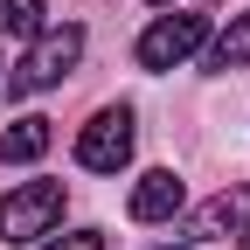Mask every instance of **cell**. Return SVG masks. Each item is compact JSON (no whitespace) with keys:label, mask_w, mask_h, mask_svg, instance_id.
Segmentation results:
<instances>
[{"label":"cell","mask_w":250,"mask_h":250,"mask_svg":"<svg viewBox=\"0 0 250 250\" xmlns=\"http://www.w3.org/2000/svg\"><path fill=\"white\" fill-rule=\"evenodd\" d=\"M77 56H83V28H42L35 49L14 62L7 90H14V98H35V90H49V83H62V77L77 70Z\"/></svg>","instance_id":"cell-1"},{"label":"cell","mask_w":250,"mask_h":250,"mask_svg":"<svg viewBox=\"0 0 250 250\" xmlns=\"http://www.w3.org/2000/svg\"><path fill=\"white\" fill-rule=\"evenodd\" d=\"M62 223V181H21L0 202V243H42Z\"/></svg>","instance_id":"cell-2"},{"label":"cell","mask_w":250,"mask_h":250,"mask_svg":"<svg viewBox=\"0 0 250 250\" xmlns=\"http://www.w3.org/2000/svg\"><path fill=\"white\" fill-rule=\"evenodd\" d=\"M208 42V14H195V7H174V14H160L139 35V70H174V62H188Z\"/></svg>","instance_id":"cell-3"},{"label":"cell","mask_w":250,"mask_h":250,"mask_svg":"<svg viewBox=\"0 0 250 250\" xmlns=\"http://www.w3.org/2000/svg\"><path fill=\"white\" fill-rule=\"evenodd\" d=\"M125 160H132V104H104V111L77 132V167L118 174Z\"/></svg>","instance_id":"cell-4"},{"label":"cell","mask_w":250,"mask_h":250,"mask_svg":"<svg viewBox=\"0 0 250 250\" xmlns=\"http://www.w3.org/2000/svg\"><path fill=\"white\" fill-rule=\"evenodd\" d=\"M181 202H188V181H181L174 167H153V174H139V188H132V223H174Z\"/></svg>","instance_id":"cell-5"},{"label":"cell","mask_w":250,"mask_h":250,"mask_svg":"<svg viewBox=\"0 0 250 250\" xmlns=\"http://www.w3.org/2000/svg\"><path fill=\"white\" fill-rule=\"evenodd\" d=\"M243 215H250V188H236V195H215V202H202L195 215H188V236L208 243V236H223V229H243Z\"/></svg>","instance_id":"cell-6"},{"label":"cell","mask_w":250,"mask_h":250,"mask_svg":"<svg viewBox=\"0 0 250 250\" xmlns=\"http://www.w3.org/2000/svg\"><path fill=\"white\" fill-rule=\"evenodd\" d=\"M49 118H14L7 125V132H0V160H7V167H28V160H42V153H49Z\"/></svg>","instance_id":"cell-7"},{"label":"cell","mask_w":250,"mask_h":250,"mask_svg":"<svg viewBox=\"0 0 250 250\" xmlns=\"http://www.w3.org/2000/svg\"><path fill=\"white\" fill-rule=\"evenodd\" d=\"M208 49V70H250V14H236L215 42H202Z\"/></svg>","instance_id":"cell-8"},{"label":"cell","mask_w":250,"mask_h":250,"mask_svg":"<svg viewBox=\"0 0 250 250\" xmlns=\"http://www.w3.org/2000/svg\"><path fill=\"white\" fill-rule=\"evenodd\" d=\"M0 28L7 35H42L49 28V0H0Z\"/></svg>","instance_id":"cell-9"},{"label":"cell","mask_w":250,"mask_h":250,"mask_svg":"<svg viewBox=\"0 0 250 250\" xmlns=\"http://www.w3.org/2000/svg\"><path fill=\"white\" fill-rule=\"evenodd\" d=\"M35 250H104V236H98V229H70V236H56V229H49Z\"/></svg>","instance_id":"cell-10"},{"label":"cell","mask_w":250,"mask_h":250,"mask_svg":"<svg viewBox=\"0 0 250 250\" xmlns=\"http://www.w3.org/2000/svg\"><path fill=\"white\" fill-rule=\"evenodd\" d=\"M167 250H195V243H167Z\"/></svg>","instance_id":"cell-11"},{"label":"cell","mask_w":250,"mask_h":250,"mask_svg":"<svg viewBox=\"0 0 250 250\" xmlns=\"http://www.w3.org/2000/svg\"><path fill=\"white\" fill-rule=\"evenodd\" d=\"M236 250H250V229H243V243H236Z\"/></svg>","instance_id":"cell-12"},{"label":"cell","mask_w":250,"mask_h":250,"mask_svg":"<svg viewBox=\"0 0 250 250\" xmlns=\"http://www.w3.org/2000/svg\"><path fill=\"white\" fill-rule=\"evenodd\" d=\"M153 7H167V0H153Z\"/></svg>","instance_id":"cell-13"}]
</instances>
